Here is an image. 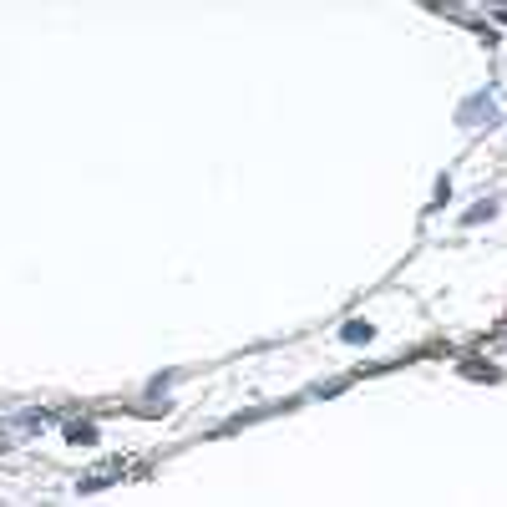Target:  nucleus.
<instances>
[{
    "instance_id": "1",
    "label": "nucleus",
    "mask_w": 507,
    "mask_h": 507,
    "mask_svg": "<svg viewBox=\"0 0 507 507\" xmlns=\"http://www.w3.org/2000/svg\"><path fill=\"white\" fill-rule=\"evenodd\" d=\"M345 340H370V325H345Z\"/></svg>"
}]
</instances>
